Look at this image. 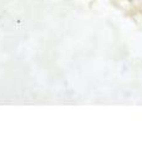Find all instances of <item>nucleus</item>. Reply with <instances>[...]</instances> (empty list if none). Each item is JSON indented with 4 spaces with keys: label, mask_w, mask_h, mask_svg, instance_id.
Instances as JSON below:
<instances>
[]
</instances>
